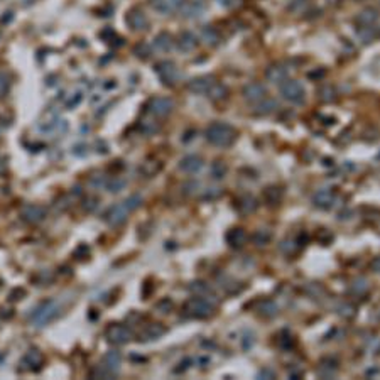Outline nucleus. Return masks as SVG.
<instances>
[{"instance_id":"34","label":"nucleus","mask_w":380,"mask_h":380,"mask_svg":"<svg viewBox=\"0 0 380 380\" xmlns=\"http://www.w3.org/2000/svg\"><path fill=\"white\" fill-rule=\"evenodd\" d=\"M257 208V203H255V200L252 196H245L243 198V203H242V209L245 213H250L254 211V209Z\"/></svg>"},{"instance_id":"5","label":"nucleus","mask_w":380,"mask_h":380,"mask_svg":"<svg viewBox=\"0 0 380 380\" xmlns=\"http://www.w3.org/2000/svg\"><path fill=\"white\" fill-rule=\"evenodd\" d=\"M279 90H280V95H282L284 100H287L289 104H294V105H303L306 102V90L304 86L296 80H284L282 83L279 85Z\"/></svg>"},{"instance_id":"18","label":"nucleus","mask_w":380,"mask_h":380,"mask_svg":"<svg viewBox=\"0 0 380 380\" xmlns=\"http://www.w3.org/2000/svg\"><path fill=\"white\" fill-rule=\"evenodd\" d=\"M127 24H129L134 31H142L147 27V17H145L140 10H130L129 16H127Z\"/></svg>"},{"instance_id":"41","label":"nucleus","mask_w":380,"mask_h":380,"mask_svg":"<svg viewBox=\"0 0 380 380\" xmlns=\"http://www.w3.org/2000/svg\"><path fill=\"white\" fill-rule=\"evenodd\" d=\"M83 207H85V209H86V211H91L93 208L98 207V200H88L86 203H83Z\"/></svg>"},{"instance_id":"19","label":"nucleus","mask_w":380,"mask_h":380,"mask_svg":"<svg viewBox=\"0 0 380 380\" xmlns=\"http://www.w3.org/2000/svg\"><path fill=\"white\" fill-rule=\"evenodd\" d=\"M177 48L181 49L183 52H191L198 48V39L194 34L191 33H183L177 39Z\"/></svg>"},{"instance_id":"25","label":"nucleus","mask_w":380,"mask_h":380,"mask_svg":"<svg viewBox=\"0 0 380 380\" xmlns=\"http://www.w3.org/2000/svg\"><path fill=\"white\" fill-rule=\"evenodd\" d=\"M164 333V328H162L159 323H152V325H149L147 328L144 329V333L140 335L142 342H147V340H155L159 338V336Z\"/></svg>"},{"instance_id":"26","label":"nucleus","mask_w":380,"mask_h":380,"mask_svg":"<svg viewBox=\"0 0 380 380\" xmlns=\"http://www.w3.org/2000/svg\"><path fill=\"white\" fill-rule=\"evenodd\" d=\"M190 291L194 294V296H203V297H213V289L208 286L207 282H201V280H196V282H191Z\"/></svg>"},{"instance_id":"11","label":"nucleus","mask_w":380,"mask_h":380,"mask_svg":"<svg viewBox=\"0 0 380 380\" xmlns=\"http://www.w3.org/2000/svg\"><path fill=\"white\" fill-rule=\"evenodd\" d=\"M243 97L247 98L250 104H257V102H260L262 98L267 97V90H265V86L262 83H248L247 86L243 88Z\"/></svg>"},{"instance_id":"4","label":"nucleus","mask_w":380,"mask_h":380,"mask_svg":"<svg viewBox=\"0 0 380 380\" xmlns=\"http://www.w3.org/2000/svg\"><path fill=\"white\" fill-rule=\"evenodd\" d=\"M184 310H186V312L191 316V318L203 319V318L213 316V312H215V304H213L211 297L196 296V297H191V299L188 301Z\"/></svg>"},{"instance_id":"35","label":"nucleus","mask_w":380,"mask_h":380,"mask_svg":"<svg viewBox=\"0 0 380 380\" xmlns=\"http://www.w3.org/2000/svg\"><path fill=\"white\" fill-rule=\"evenodd\" d=\"M220 194H222V190H220V188H208V190H205L203 198L205 200H215V198H218Z\"/></svg>"},{"instance_id":"6","label":"nucleus","mask_w":380,"mask_h":380,"mask_svg":"<svg viewBox=\"0 0 380 380\" xmlns=\"http://www.w3.org/2000/svg\"><path fill=\"white\" fill-rule=\"evenodd\" d=\"M105 336H106V342L112 343V345H127L132 340L130 329L125 325H119V323L108 326L105 331Z\"/></svg>"},{"instance_id":"21","label":"nucleus","mask_w":380,"mask_h":380,"mask_svg":"<svg viewBox=\"0 0 380 380\" xmlns=\"http://www.w3.org/2000/svg\"><path fill=\"white\" fill-rule=\"evenodd\" d=\"M279 108V104H277V100H274V98H262L260 102H257L255 104V113H260V115H269V113L276 112V110Z\"/></svg>"},{"instance_id":"42","label":"nucleus","mask_w":380,"mask_h":380,"mask_svg":"<svg viewBox=\"0 0 380 380\" xmlns=\"http://www.w3.org/2000/svg\"><path fill=\"white\" fill-rule=\"evenodd\" d=\"M365 375H367V377H372V379H374L375 375H377V367H374V368H372V370H367V372H365Z\"/></svg>"},{"instance_id":"16","label":"nucleus","mask_w":380,"mask_h":380,"mask_svg":"<svg viewBox=\"0 0 380 380\" xmlns=\"http://www.w3.org/2000/svg\"><path fill=\"white\" fill-rule=\"evenodd\" d=\"M20 365H24V368H27V370H39L42 365V355L39 350H29L26 353V357L22 358V362H20Z\"/></svg>"},{"instance_id":"36","label":"nucleus","mask_w":380,"mask_h":380,"mask_svg":"<svg viewBox=\"0 0 380 380\" xmlns=\"http://www.w3.org/2000/svg\"><path fill=\"white\" fill-rule=\"evenodd\" d=\"M265 196H267L269 201H279L280 200V191L277 190V188H269V190L265 191Z\"/></svg>"},{"instance_id":"33","label":"nucleus","mask_w":380,"mask_h":380,"mask_svg":"<svg viewBox=\"0 0 380 380\" xmlns=\"http://www.w3.org/2000/svg\"><path fill=\"white\" fill-rule=\"evenodd\" d=\"M225 174H226V166L223 164V162H220V161L213 162L211 176L215 177V179H223V177H225Z\"/></svg>"},{"instance_id":"14","label":"nucleus","mask_w":380,"mask_h":380,"mask_svg":"<svg viewBox=\"0 0 380 380\" xmlns=\"http://www.w3.org/2000/svg\"><path fill=\"white\" fill-rule=\"evenodd\" d=\"M213 83H215V78H213V76H198V78H194V80L190 81L188 88H190L193 93L207 95Z\"/></svg>"},{"instance_id":"24","label":"nucleus","mask_w":380,"mask_h":380,"mask_svg":"<svg viewBox=\"0 0 380 380\" xmlns=\"http://www.w3.org/2000/svg\"><path fill=\"white\" fill-rule=\"evenodd\" d=\"M173 46H174V41H173V37L168 33L159 34L157 37H155V41H154V48L157 49V51H161V52H169L173 49Z\"/></svg>"},{"instance_id":"37","label":"nucleus","mask_w":380,"mask_h":380,"mask_svg":"<svg viewBox=\"0 0 380 380\" xmlns=\"http://www.w3.org/2000/svg\"><path fill=\"white\" fill-rule=\"evenodd\" d=\"M254 240H255V243H257V245H265V243H267V240H269V233L267 232H257V233H255V237H254Z\"/></svg>"},{"instance_id":"7","label":"nucleus","mask_w":380,"mask_h":380,"mask_svg":"<svg viewBox=\"0 0 380 380\" xmlns=\"http://www.w3.org/2000/svg\"><path fill=\"white\" fill-rule=\"evenodd\" d=\"M155 69H157V73H159V76H161L162 83H166L168 86H173V85H176L177 80L181 78L179 69H177V66L174 65L173 61H162V63H159V65L155 66Z\"/></svg>"},{"instance_id":"29","label":"nucleus","mask_w":380,"mask_h":380,"mask_svg":"<svg viewBox=\"0 0 380 380\" xmlns=\"http://www.w3.org/2000/svg\"><path fill=\"white\" fill-rule=\"evenodd\" d=\"M208 98H211V100H222V98L226 97V88L225 85L218 83V81H215V83L211 85V88L208 90L207 93Z\"/></svg>"},{"instance_id":"1","label":"nucleus","mask_w":380,"mask_h":380,"mask_svg":"<svg viewBox=\"0 0 380 380\" xmlns=\"http://www.w3.org/2000/svg\"><path fill=\"white\" fill-rule=\"evenodd\" d=\"M205 137L211 145L215 147H228L235 140V129L230 127L228 123L223 122H215L207 129Z\"/></svg>"},{"instance_id":"31","label":"nucleus","mask_w":380,"mask_h":380,"mask_svg":"<svg viewBox=\"0 0 380 380\" xmlns=\"http://www.w3.org/2000/svg\"><path fill=\"white\" fill-rule=\"evenodd\" d=\"M125 181L123 179H120V177H113V179H106V183H105V188H106V191H110V193H119V191H122L123 188H125Z\"/></svg>"},{"instance_id":"9","label":"nucleus","mask_w":380,"mask_h":380,"mask_svg":"<svg viewBox=\"0 0 380 380\" xmlns=\"http://www.w3.org/2000/svg\"><path fill=\"white\" fill-rule=\"evenodd\" d=\"M174 104L168 97H154L149 102V112L155 117H168L173 112Z\"/></svg>"},{"instance_id":"20","label":"nucleus","mask_w":380,"mask_h":380,"mask_svg":"<svg viewBox=\"0 0 380 380\" xmlns=\"http://www.w3.org/2000/svg\"><path fill=\"white\" fill-rule=\"evenodd\" d=\"M265 76H267L269 81H272V83H282L284 80H287V76H289V69L286 68V66H271V68L267 69V73H265Z\"/></svg>"},{"instance_id":"10","label":"nucleus","mask_w":380,"mask_h":380,"mask_svg":"<svg viewBox=\"0 0 380 380\" xmlns=\"http://www.w3.org/2000/svg\"><path fill=\"white\" fill-rule=\"evenodd\" d=\"M335 201H336V194L331 188H321V190H318L314 194H312V203H314V207H318L321 209L331 208L333 205H335Z\"/></svg>"},{"instance_id":"23","label":"nucleus","mask_w":380,"mask_h":380,"mask_svg":"<svg viewBox=\"0 0 380 380\" xmlns=\"http://www.w3.org/2000/svg\"><path fill=\"white\" fill-rule=\"evenodd\" d=\"M226 240H228L230 247L240 248L245 243V240H247V235H245V232L242 228H233V230H230V232H228Z\"/></svg>"},{"instance_id":"32","label":"nucleus","mask_w":380,"mask_h":380,"mask_svg":"<svg viewBox=\"0 0 380 380\" xmlns=\"http://www.w3.org/2000/svg\"><path fill=\"white\" fill-rule=\"evenodd\" d=\"M336 362H333V363H329V360L328 362H323V365L319 367V375L321 377H326V379H329V377H333V375L336 374Z\"/></svg>"},{"instance_id":"17","label":"nucleus","mask_w":380,"mask_h":380,"mask_svg":"<svg viewBox=\"0 0 380 380\" xmlns=\"http://www.w3.org/2000/svg\"><path fill=\"white\" fill-rule=\"evenodd\" d=\"M205 12V5L201 2H188V3H183L181 5V14H183V17H186V19H196V17H200L201 14Z\"/></svg>"},{"instance_id":"30","label":"nucleus","mask_w":380,"mask_h":380,"mask_svg":"<svg viewBox=\"0 0 380 380\" xmlns=\"http://www.w3.org/2000/svg\"><path fill=\"white\" fill-rule=\"evenodd\" d=\"M201 37H203V41H207L208 44H211V46H215L216 42L220 41V35H218V33H216V29H213V27H209V26L203 27V31H201Z\"/></svg>"},{"instance_id":"12","label":"nucleus","mask_w":380,"mask_h":380,"mask_svg":"<svg viewBox=\"0 0 380 380\" xmlns=\"http://www.w3.org/2000/svg\"><path fill=\"white\" fill-rule=\"evenodd\" d=\"M20 216H22V220L27 223H39L46 218V209L42 207H39V205H29V207H26L22 209Z\"/></svg>"},{"instance_id":"15","label":"nucleus","mask_w":380,"mask_h":380,"mask_svg":"<svg viewBox=\"0 0 380 380\" xmlns=\"http://www.w3.org/2000/svg\"><path fill=\"white\" fill-rule=\"evenodd\" d=\"M203 168V159L200 155H186L184 159H181L179 162V169L183 173H188V174H196L200 169Z\"/></svg>"},{"instance_id":"8","label":"nucleus","mask_w":380,"mask_h":380,"mask_svg":"<svg viewBox=\"0 0 380 380\" xmlns=\"http://www.w3.org/2000/svg\"><path fill=\"white\" fill-rule=\"evenodd\" d=\"M129 213H130V209L125 205V201H122V203H117V205H113V207H110L108 209H106L105 222L108 223V225L117 226V225H120V223L125 222Z\"/></svg>"},{"instance_id":"28","label":"nucleus","mask_w":380,"mask_h":380,"mask_svg":"<svg viewBox=\"0 0 380 380\" xmlns=\"http://www.w3.org/2000/svg\"><path fill=\"white\" fill-rule=\"evenodd\" d=\"M357 34L362 42H372L375 37H377L379 31H377V26H362V27H358Z\"/></svg>"},{"instance_id":"39","label":"nucleus","mask_w":380,"mask_h":380,"mask_svg":"<svg viewBox=\"0 0 380 380\" xmlns=\"http://www.w3.org/2000/svg\"><path fill=\"white\" fill-rule=\"evenodd\" d=\"M351 291H355V293H362V291H367V284H365V280H357V282L351 286Z\"/></svg>"},{"instance_id":"40","label":"nucleus","mask_w":380,"mask_h":380,"mask_svg":"<svg viewBox=\"0 0 380 380\" xmlns=\"http://www.w3.org/2000/svg\"><path fill=\"white\" fill-rule=\"evenodd\" d=\"M157 308H159V310H166L164 312H169L168 310H171V308H173V303H171V301H169V299L161 301V303L157 304Z\"/></svg>"},{"instance_id":"3","label":"nucleus","mask_w":380,"mask_h":380,"mask_svg":"<svg viewBox=\"0 0 380 380\" xmlns=\"http://www.w3.org/2000/svg\"><path fill=\"white\" fill-rule=\"evenodd\" d=\"M120 363H122V357H120V353L115 350H112L105 355L104 360H102V363L95 368L91 375L97 377V379H112L119 374Z\"/></svg>"},{"instance_id":"27","label":"nucleus","mask_w":380,"mask_h":380,"mask_svg":"<svg viewBox=\"0 0 380 380\" xmlns=\"http://www.w3.org/2000/svg\"><path fill=\"white\" fill-rule=\"evenodd\" d=\"M377 10L375 9H368V10H363L360 16L357 17V22L362 24V26H377Z\"/></svg>"},{"instance_id":"13","label":"nucleus","mask_w":380,"mask_h":380,"mask_svg":"<svg viewBox=\"0 0 380 380\" xmlns=\"http://www.w3.org/2000/svg\"><path fill=\"white\" fill-rule=\"evenodd\" d=\"M151 7L159 14H171L174 10L181 9L184 0H151Z\"/></svg>"},{"instance_id":"2","label":"nucleus","mask_w":380,"mask_h":380,"mask_svg":"<svg viewBox=\"0 0 380 380\" xmlns=\"http://www.w3.org/2000/svg\"><path fill=\"white\" fill-rule=\"evenodd\" d=\"M58 314H59V304L56 301H44V303H41L31 312L29 319L34 326L41 328V326H46L48 323H51Z\"/></svg>"},{"instance_id":"22","label":"nucleus","mask_w":380,"mask_h":380,"mask_svg":"<svg viewBox=\"0 0 380 380\" xmlns=\"http://www.w3.org/2000/svg\"><path fill=\"white\" fill-rule=\"evenodd\" d=\"M257 311H259V314H262L264 318H276V316L279 314V308H277V304L272 299L260 301L257 306Z\"/></svg>"},{"instance_id":"38","label":"nucleus","mask_w":380,"mask_h":380,"mask_svg":"<svg viewBox=\"0 0 380 380\" xmlns=\"http://www.w3.org/2000/svg\"><path fill=\"white\" fill-rule=\"evenodd\" d=\"M257 377H259V379H276V372L272 370V368L265 367V368H262V370L259 372Z\"/></svg>"}]
</instances>
